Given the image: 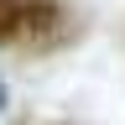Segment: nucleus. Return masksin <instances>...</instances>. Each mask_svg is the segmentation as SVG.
I'll return each instance as SVG.
<instances>
[{
    "instance_id": "nucleus-1",
    "label": "nucleus",
    "mask_w": 125,
    "mask_h": 125,
    "mask_svg": "<svg viewBox=\"0 0 125 125\" xmlns=\"http://www.w3.org/2000/svg\"><path fill=\"white\" fill-rule=\"evenodd\" d=\"M73 31L62 0H0V47H57Z\"/></svg>"
},
{
    "instance_id": "nucleus-2",
    "label": "nucleus",
    "mask_w": 125,
    "mask_h": 125,
    "mask_svg": "<svg viewBox=\"0 0 125 125\" xmlns=\"http://www.w3.org/2000/svg\"><path fill=\"white\" fill-rule=\"evenodd\" d=\"M0 109H5V83H0Z\"/></svg>"
}]
</instances>
